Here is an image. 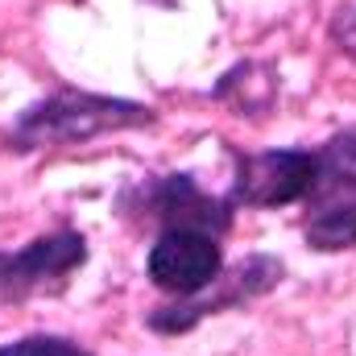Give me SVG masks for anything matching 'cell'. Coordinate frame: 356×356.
I'll list each match as a JSON object with an SVG mask.
<instances>
[{
    "mask_svg": "<svg viewBox=\"0 0 356 356\" xmlns=\"http://www.w3.org/2000/svg\"><path fill=\"white\" fill-rule=\"evenodd\" d=\"M211 95L220 104H228L236 116H261V112H269V104L277 95V75H273V67H266V63H236L216 83Z\"/></svg>",
    "mask_w": 356,
    "mask_h": 356,
    "instance_id": "ba28073f",
    "label": "cell"
},
{
    "mask_svg": "<svg viewBox=\"0 0 356 356\" xmlns=\"http://www.w3.org/2000/svg\"><path fill=\"white\" fill-rule=\"evenodd\" d=\"M145 269H149V282L158 290H166L175 298H191L224 273V245L211 232L175 228V232H162L149 245Z\"/></svg>",
    "mask_w": 356,
    "mask_h": 356,
    "instance_id": "8992f818",
    "label": "cell"
},
{
    "mask_svg": "<svg viewBox=\"0 0 356 356\" xmlns=\"http://www.w3.org/2000/svg\"><path fill=\"white\" fill-rule=\"evenodd\" d=\"M327 33H332V42H336V50H340V54L356 58V0H344V4L332 13Z\"/></svg>",
    "mask_w": 356,
    "mask_h": 356,
    "instance_id": "8fae6325",
    "label": "cell"
},
{
    "mask_svg": "<svg viewBox=\"0 0 356 356\" xmlns=\"http://www.w3.org/2000/svg\"><path fill=\"white\" fill-rule=\"evenodd\" d=\"M282 277H286V266H282L277 257L253 253V257H245L241 266L224 269L207 290H199V294H191V298H175V302L154 307V311L145 315V323H149L154 332H162V336H182V332L199 327L207 315L236 311V307H245V302L269 294Z\"/></svg>",
    "mask_w": 356,
    "mask_h": 356,
    "instance_id": "3957f363",
    "label": "cell"
},
{
    "mask_svg": "<svg viewBox=\"0 0 356 356\" xmlns=\"http://www.w3.org/2000/svg\"><path fill=\"white\" fill-rule=\"evenodd\" d=\"M116 211L133 228L149 232H175V228H199L211 236H224L232 228V203L228 195L203 191L195 175H145L129 182L116 195Z\"/></svg>",
    "mask_w": 356,
    "mask_h": 356,
    "instance_id": "7a4b0ae2",
    "label": "cell"
},
{
    "mask_svg": "<svg viewBox=\"0 0 356 356\" xmlns=\"http://www.w3.org/2000/svg\"><path fill=\"white\" fill-rule=\"evenodd\" d=\"M88 261V241L79 232H46L21 245L17 253H0V298H33V294H58L67 290L71 273Z\"/></svg>",
    "mask_w": 356,
    "mask_h": 356,
    "instance_id": "5b68a950",
    "label": "cell"
},
{
    "mask_svg": "<svg viewBox=\"0 0 356 356\" xmlns=\"http://www.w3.org/2000/svg\"><path fill=\"white\" fill-rule=\"evenodd\" d=\"M236 175L228 203L232 207H290L302 203L319 178L315 149H266V154H232Z\"/></svg>",
    "mask_w": 356,
    "mask_h": 356,
    "instance_id": "277c9868",
    "label": "cell"
},
{
    "mask_svg": "<svg viewBox=\"0 0 356 356\" xmlns=\"http://www.w3.org/2000/svg\"><path fill=\"white\" fill-rule=\"evenodd\" d=\"M302 236L319 253L356 249V178H315L311 195L302 199Z\"/></svg>",
    "mask_w": 356,
    "mask_h": 356,
    "instance_id": "52a82bcc",
    "label": "cell"
},
{
    "mask_svg": "<svg viewBox=\"0 0 356 356\" xmlns=\"http://www.w3.org/2000/svg\"><path fill=\"white\" fill-rule=\"evenodd\" d=\"M315 154H319V178H356V124L327 137Z\"/></svg>",
    "mask_w": 356,
    "mask_h": 356,
    "instance_id": "9c48e42d",
    "label": "cell"
},
{
    "mask_svg": "<svg viewBox=\"0 0 356 356\" xmlns=\"http://www.w3.org/2000/svg\"><path fill=\"white\" fill-rule=\"evenodd\" d=\"M149 124H158V112L149 104L63 88L46 99H38V104H29L13 120L8 149L13 154H38V149H58V145H88L95 137L149 129Z\"/></svg>",
    "mask_w": 356,
    "mask_h": 356,
    "instance_id": "6da1fadb",
    "label": "cell"
},
{
    "mask_svg": "<svg viewBox=\"0 0 356 356\" xmlns=\"http://www.w3.org/2000/svg\"><path fill=\"white\" fill-rule=\"evenodd\" d=\"M0 356H91L83 344L67 340V336H21L0 344Z\"/></svg>",
    "mask_w": 356,
    "mask_h": 356,
    "instance_id": "30bf717a",
    "label": "cell"
}]
</instances>
